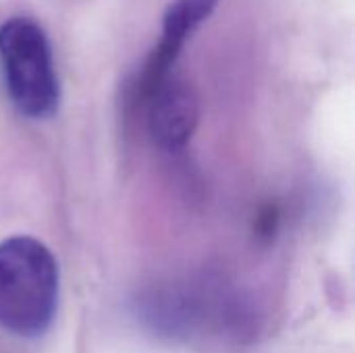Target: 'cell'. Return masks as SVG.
Returning <instances> with one entry per match:
<instances>
[{"instance_id":"obj_1","label":"cell","mask_w":355,"mask_h":353,"mask_svg":"<svg viewBox=\"0 0 355 353\" xmlns=\"http://www.w3.org/2000/svg\"><path fill=\"white\" fill-rule=\"evenodd\" d=\"M58 264L37 239L15 235L0 243V327L17 337H42L58 306Z\"/></svg>"},{"instance_id":"obj_2","label":"cell","mask_w":355,"mask_h":353,"mask_svg":"<svg viewBox=\"0 0 355 353\" xmlns=\"http://www.w3.org/2000/svg\"><path fill=\"white\" fill-rule=\"evenodd\" d=\"M0 67L12 106L29 119H48L60 100L58 75L46 31L29 17L0 25Z\"/></svg>"},{"instance_id":"obj_3","label":"cell","mask_w":355,"mask_h":353,"mask_svg":"<svg viewBox=\"0 0 355 353\" xmlns=\"http://www.w3.org/2000/svg\"><path fill=\"white\" fill-rule=\"evenodd\" d=\"M148 129L154 141L177 152L189 144L200 123V98L196 87L181 77H164L148 96Z\"/></svg>"},{"instance_id":"obj_4","label":"cell","mask_w":355,"mask_h":353,"mask_svg":"<svg viewBox=\"0 0 355 353\" xmlns=\"http://www.w3.org/2000/svg\"><path fill=\"white\" fill-rule=\"evenodd\" d=\"M220 0H175L162 17V37L152 50L144 64V71L135 85V98L146 100V96L171 75L185 42L191 33L212 15Z\"/></svg>"},{"instance_id":"obj_5","label":"cell","mask_w":355,"mask_h":353,"mask_svg":"<svg viewBox=\"0 0 355 353\" xmlns=\"http://www.w3.org/2000/svg\"><path fill=\"white\" fill-rule=\"evenodd\" d=\"M277 223H279V210L275 206L264 208L258 218V233L262 237H270L277 231Z\"/></svg>"}]
</instances>
